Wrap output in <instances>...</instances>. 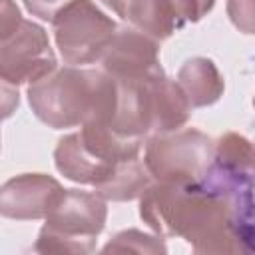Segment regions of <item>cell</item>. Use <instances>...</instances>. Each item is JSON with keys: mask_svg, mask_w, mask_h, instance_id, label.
<instances>
[{"mask_svg": "<svg viewBox=\"0 0 255 255\" xmlns=\"http://www.w3.org/2000/svg\"><path fill=\"white\" fill-rule=\"evenodd\" d=\"M56 68L58 60L48 32L32 20H22L18 30L0 42V76L14 86L32 84Z\"/></svg>", "mask_w": 255, "mask_h": 255, "instance_id": "8992f818", "label": "cell"}, {"mask_svg": "<svg viewBox=\"0 0 255 255\" xmlns=\"http://www.w3.org/2000/svg\"><path fill=\"white\" fill-rule=\"evenodd\" d=\"M179 88L183 90L187 102L191 108H207L213 106L225 90L223 76L213 60L195 56L183 62V66L177 72Z\"/></svg>", "mask_w": 255, "mask_h": 255, "instance_id": "7c38bea8", "label": "cell"}, {"mask_svg": "<svg viewBox=\"0 0 255 255\" xmlns=\"http://www.w3.org/2000/svg\"><path fill=\"white\" fill-rule=\"evenodd\" d=\"M118 98V82L104 70L64 66L28 86L34 116L54 129L108 124Z\"/></svg>", "mask_w": 255, "mask_h": 255, "instance_id": "7a4b0ae2", "label": "cell"}, {"mask_svg": "<svg viewBox=\"0 0 255 255\" xmlns=\"http://www.w3.org/2000/svg\"><path fill=\"white\" fill-rule=\"evenodd\" d=\"M108 207L98 193L64 189L54 209L44 217L34 251L38 253H92L106 227Z\"/></svg>", "mask_w": 255, "mask_h": 255, "instance_id": "3957f363", "label": "cell"}, {"mask_svg": "<svg viewBox=\"0 0 255 255\" xmlns=\"http://www.w3.org/2000/svg\"><path fill=\"white\" fill-rule=\"evenodd\" d=\"M139 217L155 235L181 237L195 253L253 251V189L151 181L139 195Z\"/></svg>", "mask_w": 255, "mask_h": 255, "instance_id": "6da1fadb", "label": "cell"}, {"mask_svg": "<svg viewBox=\"0 0 255 255\" xmlns=\"http://www.w3.org/2000/svg\"><path fill=\"white\" fill-rule=\"evenodd\" d=\"M54 163L66 179L84 185H98L110 177L120 161L104 159L84 143L80 131H74L58 139L54 149Z\"/></svg>", "mask_w": 255, "mask_h": 255, "instance_id": "9c48e42d", "label": "cell"}, {"mask_svg": "<svg viewBox=\"0 0 255 255\" xmlns=\"http://www.w3.org/2000/svg\"><path fill=\"white\" fill-rule=\"evenodd\" d=\"M116 14L157 42L167 40L185 24L171 0H122Z\"/></svg>", "mask_w": 255, "mask_h": 255, "instance_id": "30bf717a", "label": "cell"}, {"mask_svg": "<svg viewBox=\"0 0 255 255\" xmlns=\"http://www.w3.org/2000/svg\"><path fill=\"white\" fill-rule=\"evenodd\" d=\"M22 12L14 0H0V42L8 40L22 24Z\"/></svg>", "mask_w": 255, "mask_h": 255, "instance_id": "e0dca14e", "label": "cell"}, {"mask_svg": "<svg viewBox=\"0 0 255 255\" xmlns=\"http://www.w3.org/2000/svg\"><path fill=\"white\" fill-rule=\"evenodd\" d=\"M211 163L217 167L237 171V173H253V147L251 141L235 131L223 133L217 141H213V157Z\"/></svg>", "mask_w": 255, "mask_h": 255, "instance_id": "5bb4252c", "label": "cell"}, {"mask_svg": "<svg viewBox=\"0 0 255 255\" xmlns=\"http://www.w3.org/2000/svg\"><path fill=\"white\" fill-rule=\"evenodd\" d=\"M227 14L241 32H253V0H227Z\"/></svg>", "mask_w": 255, "mask_h": 255, "instance_id": "2e32d148", "label": "cell"}, {"mask_svg": "<svg viewBox=\"0 0 255 255\" xmlns=\"http://www.w3.org/2000/svg\"><path fill=\"white\" fill-rule=\"evenodd\" d=\"M171 2L183 22H199L215 6V0H171Z\"/></svg>", "mask_w": 255, "mask_h": 255, "instance_id": "ac0fdd59", "label": "cell"}, {"mask_svg": "<svg viewBox=\"0 0 255 255\" xmlns=\"http://www.w3.org/2000/svg\"><path fill=\"white\" fill-rule=\"evenodd\" d=\"M100 64L114 80L139 82L165 74L159 62V42L129 24L116 28Z\"/></svg>", "mask_w": 255, "mask_h": 255, "instance_id": "52a82bcc", "label": "cell"}, {"mask_svg": "<svg viewBox=\"0 0 255 255\" xmlns=\"http://www.w3.org/2000/svg\"><path fill=\"white\" fill-rule=\"evenodd\" d=\"M149 102H151V133L149 135L175 131L183 128L191 118V106L183 90L175 80L167 78L165 74L149 80Z\"/></svg>", "mask_w": 255, "mask_h": 255, "instance_id": "8fae6325", "label": "cell"}, {"mask_svg": "<svg viewBox=\"0 0 255 255\" xmlns=\"http://www.w3.org/2000/svg\"><path fill=\"white\" fill-rule=\"evenodd\" d=\"M56 48L68 66L100 62L118 24L92 0H74L50 22Z\"/></svg>", "mask_w": 255, "mask_h": 255, "instance_id": "5b68a950", "label": "cell"}, {"mask_svg": "<svg viewBox=\"0 0 255 255\" xmlns=\"http://www.w3.org/2000/svg\"><path fill=\"white\" fill-rule=\"evenodd\" d=\"M26 10L32 14V16H38L40 20H46V22H52L54 16L64 8L68 6L70 2L74 0H22Z\"/></svg>", "mask_w": 255, "mask_h": 255, "instance_id": "d6986e66", "label": "cell"}, {"mask_svg": "<svg viewBox=\"0 0 255 255\" xmlns=\"http://www.w3.org/2000/svg\"><path fill=\"white\" fill-rule=\"evenodd\" d=\"M143 143V165L153 181H199L213 157V139L195 128L149 135Z\"/></svg>", "mask_w": 255, "mask_h": 255, "instance_id": "277c9868", "label": "cell"}, {"mask_svg": "<svg viewBox=\"0 0 255 255\" xmlns=\"http://www.w3.org/2000/svg\"><path fill=\"white\" fill-rule=\"evenodd\" d=\"M167 247L159 235H149L139 229H126L116 233L102 249V253H165Z\"/></svg>", "mask_w": 255, "mask_h": 255, "instance_id": "9a60e30c", "label": "cell"}, {"mask_svg": "<svg viewBox=\"0 0 255 255\" xmlns=\"http://www.w3.org/2000/svg\"><path fill=\"white\" fill-rule=\"evenodd\" d=\"M20 106V92L18 86L10 84L0 76V122L10 118Z\"/></svg>", "mask_w": 255, "mask_h": 255, "instance_id": "ffe728a7", "label": "cell"}, {"mask_svg": "<svg viewBox=\"0 0 255 255\" xmlns=\"http://www.w3.org/2000/svg\"><path fill=\"white\" fill-rule=\"evenodd\" d=\"M64 195L58 179L46 173H22L0 185V215L16 221L44 219Z\"/></svg>", "mask_w": 255, "mask_h": 255, "instance_id": "ba28073f", "label": "cell"}, {"mask_svg": "<svg viewBox=\"0 0 255 255\" xmlns=\"http://www.w3.org/2000/svg\"><path fill=\"white\" fill-rule=\"evenodd\" d=\"M151 181L153 179L143 161H139V157H129L120 161L110 177L94 185V189L106 201H131L137 199L151 185Z\"/></svg>", "mask_w": 255, "mask_h": 255, "instance_id": "4fadbf2b", "label": "cell"}]
</instances>
